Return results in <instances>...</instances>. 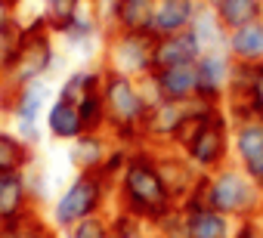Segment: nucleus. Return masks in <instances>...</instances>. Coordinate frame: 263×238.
<instances>
[{"label": "nucleus", "instance_id": "nucleus-25", "mask_svg": "<svg viewBox=\"0 0 263 238\" xmlns=\"http://www.w3.org/2000/svg\"><path fill=\"white\" fill-rule=\"evenodd\" d=\"M192 31H195V37L201 41L204 53H208V50H226V37H229V31L223 28V22L217 19L214 10L201 7V13H198L195 22H192Z\"/></svg>", "mask_w": 263, "mask_h": 238}, {"label": "nucleus", "instance_id": "nucleus-38", "mask_svg": "<svg viewBox=\"0 0 263 238\" xmlns=\"http://www.w3.org/2000/svg\"><path fill=\"white\" fill-rule=\"evenodd\" d=\"M25 4L28 0H0V10L10 16H25Z\"/></svg>", "mask_w": 263, "mask_h": 238}, {"label": "nucleus", "instance_id": "nucleus-17", "mask_svg": "<svg viewBox=\"0 0 263 238\" xmlns=\"http://www.w3.org/2000/svg\"><path fill=\"white\" fill-rule=\"evenodd\" d=\"M183 117V105H174V102H152L149 105V114L143 121V140L149 149H171V140H174V130Z\"/></svg>", "mask_w": 263, "mask_h": 238}, {"label": "nucleus", "instance_id": "nucleus-30", "mask_svg": "<svg viewBox=\"0 0 263 238\" xmlns=\"http://www.w3.org/2000/svg\"><path fill=\"white\" fill-rule=\"evenodd\" d=\"M130 152H134V149L111 143V149H108V155H105V161H102V167H99L96 173H99L108 186H118V180H121V173H124V167H127V161H130Z\"/></svg>", "mask_w": 263, "mask_h": 238}, {"label": "nucleus", "instance_id": "nucleus-15", "mask_svg": "<svg viewBox=\"0 0 263 238\" xmlns=\"http://www.w3.org/2000/svg\"><path fill=\"white\" fill-rule=\"evenodd\" d=\"M180 213L186 220V229L192 238H232V226L235 220H229L226 213L201 204V201H183Z\"/></svg>", "mask_w": 263, "mask_h": 238}, {"label": "nucleus", "instance_id": "nucleus-28", "mask_svg": "<svg viewBox=\"0 0 263 238\" xmlns=\"http://www.w3.org/2000/svg\"><path fill=\"white\" fill-rule=\"evenodd\" d=\"M78 108H81V121H84L87 133H108V108H105L102 90L87 96V99H81Z\"/></svg>", "mask_w": 263, "mask_h": 238}, {"label": "nucleus", "instance_id": "nucleus-37", "mask_svg": "<svg viewBox=\"0 0 263 238\" xmlns=\"http://www.w3.org/2000/svg\"><path fill=\"white\" fill-rule=\"evenodd\" d=\"M248 105H251L254 117H260V121H263V65H260V74H257L251 93H248Z\"/></svg>", "mask_w": 263, "mask_h": 238}, {"label": "nucleus", "instance_id": "nucleus-34", "mask_svg": "<svg viewBox=\"0 0 263 238\" xmlns=\"http://www.w3.org/2000/svg\"><path fill=\"white\" fill-rule=\"evenodd\" d=\"M232 238H263V216H245L235 220Z\"/></svg>", "mask_w": 263, "mask_h": 238}, {"label": "nucleus", "instance_id": "nucleus-3", "mask_svg": "<svg viewBox=\"0 0 263 238\" xmlns=\"http://www.w3.org/2000/svg\"><path fill=\"white\" fill-rule=\"evenodd\" d=\"M186 201H201V204L226 213L229 220L263 216V192L235 161L220 167L217 173H201L195 192Z\"/></svg>", "mask_w": 263, "mask_h": 238}, {"label": "nucleus", "instance_id": "nucleus-42", "mask_svg": "<svg viewBox=\"0 0 263 238\" xmlns=\"http://www.w3.org/2000/svg\"><path fill=\"white\" fill-rule=\"evenodd\" d=\"M4 220H7V216H4V210H0V223H4Z\"/></svg>", "mask_w": 263, "mask_h": 238}, {"label": "nucleus", "instance_id": "nucleus-2", "mask_svg": "<svg viewBox=\"0 0 263 238\" xmlns=\"http://www.w3.org/2000/svg\"><path fill=\"white\" fill-rule=\"evenodd\" d=\"M102 99H105V108H108V136H111V143L127 146V149L146 146L143 121L149 114L152 99H149L143 81L105 68V74H102Z\"/></svg>", "mask_w": 263, "mask_h": 238}, {"label": "nucleus", "instance_id": "nucleus-35", "mask_svg": "<svg viewBox=\"0 0 263 238\" xmlns=\"http://www.w3.org/2000/svg\"><path fill=\"white\" fill-rule=\"evenodd\" d=\"M10 127H13L25 143H31L34 149H41V143H44V136H47V133H44V124H25V121H19V124H10Z\"/></svg>", "mask_w": 263, "mask_h": 238}, {"label": "nucleus", "instance_id": "nucleus-39", "mask_svg": "<svg viewBox=\"0 0 263 238\" xmlns=\"http://www.w3.org/2000/svg\"><path fill=\"white\" fill-rule=\"evenodd\" d=\"M198 4H201V7H208V10H214V7L220 4V0H198Z\"/></svg>", "mask_w": 263, "mask_h": 238}, {"label": "nucleus", "instance_id": "nucleus-8", "mask_svg": "<svg viewBox=\"0 0 263 238\" xmlns=\"http://www.w3.org/2000/svg\"><path fill=\"white\" fill-rule=\"evenodd\" d=\"M56 99V84L53 81H31L22 87L4 84L0 90V121L7 124H44V114L50 102Z\"/></svg>", "mask_w": 263, "mask_h": 238}, {"label": "nucleus", "instance_id": "nucleus-24", "mask_svg": "<svg viewBox=\"0 0 263 238\" xmlns=\"http://www.w3.org/2000/svg\"><path fill=\"white\" fill-rule=\"evenodd\" d=\"M22 34H25V16H7L0 22V77H4L22 47Z\"/></svg>", "mask_w": 263, "mask_h": 238}, {"label": "nucleus", "instance_id": "nucleus-41", "mask_svg": "<svg viewBox=\"0 0 263 238\" xmlns=\"http://www.w3.org/2000/svg\"><path fill=\"white\" fill-rule=\"evenodd\" d=\"M78 4H93V0H78Z\"/></svg>", "mask_w": 263, "mask_h": 238}, {"label": "nucleus", "instance_id": "nucleus-20", "mask_svg": "<svg viewBox=\"0 0 263 238\" xmlns=\"http://www.w3.org/2000/svg\"><path fill=\"white\" fill-rule=\"evenodd\" d=\"M37 161V149L25 143L7 121H0V173L28 170Z\"/></svg>", "mask_w": 263, "mask_h": 238}, {"label": "nucleus", "instance_id": "nucleus-43", "mask_svg": "<svg viewBox=\"0 0 263 238\" xmlns=\"http://www.w3.org/2000/svg\"><path fill=\"white\" fill-rule=\"evenodd\" d=\"M0 90H4V77H0Z\"/></svg>", "mask_w": 263, "mask_h": 238}, {"label": "nucleus", "instance_id": "nucleus-21", "mask_svg": "<svg viewBox=\"0 0 263 238\" xmlns=\"http://www.w3.org/2000/svg\"><path fill=\"white\" fill-rule=\"evenodd\" d=\"M0 210H4V216H25V213L37 210L31 201V192H28L25 170L0 173Z\"/></svg>", "mask_w": 263, "mask_h": 238}, {"label": "nucleus", "instance_id": "nucleus-6", "mask_svg": "<svg viewBox=\"0 0 263 238\" xmlns=\"http://www.w3.org/2000/svg\"><path fill=\"white\" fill-rule=\"evenodd\" d=\"M99 62L130 77H149L155 71V37L149 31H111L105 34Z\"/></svg>", "mask_w": 263, "mask_h": 238}, {"label": "nucleus", "instance_id": "nucleus-9", "mask_svg": "<svg viewBox=\"0 0 263 238\" xmlns=\"http://www.w3.org/2000/svg\"><path fill=\"white\" fill-rule=\"evenodd\" d=\"M143 87L152 102H174L189 105L198 96V77L195 65H174V68H155L149 77H143Z\"/></svg>", "mask_w": 263, "mask_h": 238}, {"label": "nucleus", "instance_id": "nucleus-31", "mask_svg": "<svg viewBox=\"0 0 263 238\" xmlns=\"http://www.w3.org/2000/svg\"><path fill=\"white\" fill-rule=\"evenodd\" d=\"M62 235H65V238H111L105 216H90V220H84V223L65 229Z\"/></svg>", "mask_w": 263, "mask_h": 238}, {"label": "nucleus", "instance_id": "nucleus-29", "mask_svg": "<svg viewBox=\"0 0 263 238\" xmlns=\"http://www.w3.org/2000/svg\"><path fill=\"white\" fill-rule=\"evenodd\" d=\"M105 220H108V232H111V238H143V235L152 232L140 216L127 213V210H121V207H111V210L105 213Z\"/></svg>", "mask_w": 263, "mask_h": 238}, {"label": "nucleus", "instance_id": "nucleus-5", "mask_svg": "<svg viewBox=\"0 0 263 238\" xmlns=\"http://www.w3.org/2000/svg\"><path fill=\"white\" fill-rule=\"evenodd\" d=\"M59 62H62V44L53 34V28L44 22V16L25 13L22 47H19V56L13 62V68L4 74V84L22 87V84H31V81H53Z\"/></svg>", "mask_w": 263, "mask_h": 238}, {"label": "nucleus", "instance_id": "nucleus-22", "mask_svg": "<svg viewBox=\"0 0 263 238\" xmlns=\"http://www.w3.org/2000/svg\"><path fill=\"white\" fill-rule=\"evenodd\" d=\"M226 53L232 56V62H263V19L229 31Z\"/></svg>", "mask_w": 263, "mask_h": 238}, {"label": "nucleus", "instance_id": "nucleus-19", "mask_svg": "<svg viewBox=\"0 0 263 238\" xmlns=\"http://www.w3.org/2000/svg\"><path fill=\"white\" fill-rule=\"evenodd\" d=\"M108 149H111L108 133H84L74 143H68V164L81 173H93V170L102 167Z\"/></svg>", "mask_w": 263, "mask_h": 238}, {"label": "nucleus", "instance_id": "nucleus-23", "mask_svg": "<svg viewBox=\"0 0 263 238\" xmlns=\"http://www.w3.org/2000/svg\"><path fill=\"white\" fill-rule=\"evenodd\" d=\"M214 13L226 31H235V28H245L263 19V0H220Z\"/></svg>", "mask_w": 263, "mask_h": 238}, {"label": "nucleus", "instance_id": "nucleus-12", "mask_svg": "<svg viewBox=\"0 0 263 238\" xmlns=\"http://www.w3.org/2000/svg\"><path fill=\"white\" fill-rule=\"evenodd\" d=\"M155 155H158V170H161V176H164V183H167V189H171V195L180 207L195 192V186L201 180V170L177 149H155Z\"/></svg>", "mask_w": 263, "mask_h": 238}, {"label": "nucleus", "instance_id": "nucleus-13", "mask_svg": "<svg viewBox=\"0 0 263 238\" xmlns=\"http://www.w3.org/2000/svg\"><path fill=\"white\" fill-rule=\"evenodd\" d=\"M201 13L198 0H155V16H152V37H167V34H180L189 31L195 16Z\"/></svg>", "mask_w": 263, "mask_h": 238}, {"label": "nucleus", "instance_id": "nucleus-36", "mask_svg": "<svg viewBox=\"0 0 263 238\" xmlns=\"http://www.w3.org/2000/svg\"><path fill=\"white\" fill-rule=\"evenodd\" d=\"M28 238H65V235H62V232H59V229H56V226L47 220V210H44V213L34 220V226H31Z\"/></svg>", "mask_w": 263, "mask_h": 238}, {"label": "nucleus", "instance_id": "nucleus-16", "mask_svg": "<svg viewBox=\"0 0 263 238\" xmlns=\"http://www.w3.org/2000/svg\"><path fill=\"white\" fill-rule=\"evenodd\" d=\"M204 47L195 37V31H180L167 37H155V68H174V65H195L201 59Z\"/></svg>", "mask_w": 263, "mask_h": 238}, {"label": "nucleus", "instance_id": "nucleus-32", "mask_svg": "<svg viewBox=\"0 0 263 238\" xmlns=\"http://www.w3.org/2000/svg\"><path fill=\"white\" fill-rule=\"evenodd\" d=\"M44 210H31L25 216H7L0 223V238H28V232H31V226H34V220Z\"/></svg>", "mask_w": 263, "mask_h": 238}, {"label": "nucleus", "instance_id": "nucleus-26", "mask_svg": "<svg viewBox=\"0 0 263 238\" xmlns=\"http://www.w3.org/2000/svg\"><path fill=\"white\" fill-rule=\"evenodd\" d=\"M78 0H37V7H34V13L37 16H44V22L53 28V34L59 37L62 34V28L71 22V16L78 13Z\"/></svg>", "mask_w": 263, "mask_h": 238}, {"label": "nucleus", "instance_id": "nucleus-10", "mask_svg": "<svg viewBox=\"0 0 263 238\" xmlns=\"http://www.w3.org/2000/svg\"><path fill=\"white\" fill-rule=\"evenodd\" d=\"M93 10L111 31H149L155 16V0H93Z\"/></svg>", "mask_w": 263, "mask_h": 238}, {"label": "nucleus", "instance_id": "nucleus-7", "mask_svg": "<svg viewBox=\"0 0 263 238\" xmlns=\"http://www.w3.org/2000/svg\"><path fill=\"white\" fill-rule=\"evenodd\" d=\"M183 155L201 170V173H217L220 167L232 164V121L223 105H214L204 127L195 133V140L183 149Z\"/></svg>", "mask_w": 263, "mask_h": 238}, {"label": "nucleus", "instance_id": "nucleus-1", "mask_svg": "<svg viewBox=\"0 0 263 238\" xmlns=\"http://www.w3.org/2000/svg\"><path fill=\"white\" fill-rule=\"evenodd\" d=\"M115 207L140 216L149 229L161 226L171 213H177V201L158 170V155L149 146L130 152V161L115 186Z\"/></svg>", "mask_w": 263, "mask_h": 238}, {"label": "nucleus", "instance_id": "nucleus-18", "mask_svg": "<svg viewBox=\"0 0 263 238\" xmlns=\"http://www.w3.org/2000/svg\"><path fill=\"white\" fill-rule=\"evenodd\" d=\"M102 74H105L102 62H84V65H74L71 71H65V74L59 77V84H56V96H59V99H68V102L78 105L81 99H87V96H93V93L102 90Z\"/></svg>", "mask_w": 263, "mask_h": 238}, {"label": "nucleus", "instance_id": "nucleus-40", "mask_svg": "<svg viewBox=\"0 0 263 238\" xmlns=\"http://www.w3.org/2000/svg\"><path fill=\"white\" fill-rule=\"evenodd\" d=\"M7 16H10V13H4V10H0V22H4V19H7Z\"/></svg>", "mask_w": 263, "mask_h": 238}, {"label": "nucleus", "instance_id": "nucleus-33", "mask_svg": "<svg viewBox=\"0 0 263 238\" xmlns=\"http://www.w3.org/2000/svg\"><path fill=\"white\" fill-rule=\"evenodd\" d=\"M152 232H155V238H192L189 229H186V220H183L180 207H177V213H171V216H167L161 226H155Z\"/></svg>", "mask_w": 263, "mask_h": 238}, {"label": "nucleus", "instance_id": "nucleus-27", "mask_svg": "<svg viewBox=\"0 0 263 238\" xmlns=\"http://www.w3.org/2000/svg\"><path fill=\"white\" fill-rule=\"evenodd\" d=\"M25 180H28V192H31L34 207H37V210H47L50 201L56 198V192H53V176H50V170L41 164V158L25 170Z\"/></svg>", "mask_w": 263, "mask_h": 238}, {"label": "nucleus", "instance_id": "nucleus-4", "mask_svg": "<svg viewBox=\"0 0 263 238\" xmlns=\"http://www.w3.org/2000/svg\"><path fill=\"white\" fill-rule=\"evenodd\" d=\"M115 207V186H108L96 170L93 173H81L74 170L68 176V183L56 192V198L47 207V220L65 232L90 216H105Z\"/></svg>", "mask_w": 263, "mask_h": 238}, {"label": "nucleus", "instance_id": "nucleus-14", "mask_svg": "<svg viewBox=\"0 0 263 238\" xmlns=\"http://www.w3.org/2000/svg\"><path fill=\"white\" fill-rule=\"evenodd\" d=\"M44 133H47V140H53L59 146H68L78 136H84L87 130H84V121H81V108L74 102L56 96L50 102L47 114H44Z\"/></svg>", "mask_w": 263, "mask_h": 238}, {"label": "nucleus", "instance_id": "nucleus-11", "mask_svg": "<svg viewBox=\"0 0 263 238\" xmlns=\"http://www.w3.org/2000/svg\"><path fill=\"white\" fill-rule=\"evenodd\" d=\"M229 74H232V56L226 50H208L195 62L198 77V102L204 105H223L229 93Z\"/></svg>", "mask_w": 263, "mask_h": 238}]
</instances>
